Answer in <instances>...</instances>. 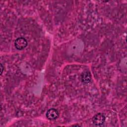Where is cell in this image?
<instances>
[{"mask_svg":"<svg viewBox=\"0 0 127 127\" xmlns=\"http://www.w3.org/2000/svg\"><path fill=\"white\" fill-rule=\"evenodd\" d=\"M105 121V117L102 113H98L92 118V122L95 126H100Z\"/></svg>","mask_w":127,"mask_h":127,"instance_id":"cell-1","label":"cell"},{"mask_svg":"<svg viewBox=\"0 0 127 127\" xmlns=\"http://www.w3.org/2000/svg\"><path fill=\"white\" fill-rule=\"evenodd\" d=\"M27 45V41L23 37H19L17 38L14 42L15 47L18 50H22L24 49Z\"/></svg>","mask_w":127,"mask_h":127,"instance_id":"cell-2","label":"cell"},{"mask_svg":"<svg viewBox=\"0 0 127 127\" xmlns=\"http://www.w3.org/2000/svg\"><path fill=\"white\" fill-rule=\"evenodd\" d=\"M46 115L48 119L50 120H54L59 117V113L57 109L55 108H51L48 110Z\"/></svg>","mask_w":127,"mask_h":127,"instance_id":"cell-3","label":"cell"},{"mask_svg":"<svg viewBox=\"0 0 127 127\" xmlns=\"http://www.w3.org/2000/svg\"><path fill=\"white\" fill-rule=\"evenodd\" d=\"M81 79L83 82L88 83L91 80V74L89 72L86 71L81 75Z\"/></svg>","mask_w":127,"mask_h":127,"instance_id":"cell-4","label":"cell"},{"mask_svg":"<svg viewBox=\"0 0 127 127\" xmlns=\"http://www.w3.org/2000/svg\"><path fill=\"white\" fill-rule=\"evenodd\" d=\"M0 68H1V70H0V74H1L2 72H3V66H2V64H0Z\"/></svg>","mask_w":127,"mask_h":127,"instance_id":"cell-5","label":"cell"}]
</instances>
